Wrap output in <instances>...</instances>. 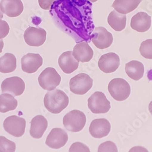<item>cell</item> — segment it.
Masks as SVG:
<instances>
[{"instance_id":"cell-1","label":"cell","mask_w":152,"mask_h":152,"mask_svg":"<svg viewBox=\"0 0 152 152\" xmlns=\"http://www.w3.org/2000/svg\"><path fill=\"white\" fill-rule=\"evenodd\" d=\"M44 104L49 112L53 114H59L69 105V98L65 92L55 89L52 91H48L45 94Z\"/></svg>"},{"instance_id":"cell-2","label":"cell","mask_w":152,"mask_h":152,"mask_svg":"<svg viewBox=\"0 0 152 152\" xmlns=\"http://www.w3.org/2000/svg\"><path fill=\"white\" fill-rule=\"evenodd\" d=\"M86 123L85 114L78 110H72L64 116L63 118V124L65 128L72 132L81 131Z\"/></svg>"},{"instance_id":"cell-3","label":"cell","mask_w":152,"mask_h":152,"mask_svg":"<svg viewBox=\"0 0 152 152\" xmlns=\"http://www.w3.org/2000/svg\"><path fill=\"white\" fill-rule=\"evenodd\" d=\"M108 91L114 99L117 101H123L129 97L131 93V87L125 79L116 78L109 82Z\"/></svg>"},{"instance_id":"cell-4","label":"cell","mask_w":152,"mask_h":152,"mask_svg":"<svg viewBox=\"0 0 152 152\" xmlns=\"http://www.w3.org/2000/svg\"><path fill=\"white\" fill-rule=\"evenodd\" d=\"M92 86L93 79L84 73L78 74L70 80V90L75 94H85L91 89Z\"/></svg>"},{"instance_id":"cell-5","label":"cell","mask_w":152,"mask_h":152,"mask_svg":"<svg viewBox=\"0 0 152 152\" xmlns=\"http://www.w3.org/2000/svg\"><path fill=\"white\" fill-rule=\"evenodd\" d=\"M87 106L94 114H105L109 111L111 103L103 93L96 91L88 99Z\"/></svg>"},{"instance_id":"cell-6","label":"cell","mask_w":152,"mask_h":152,"mask_svg":"<svg viewBox=\"0 0 152 152\" xmlns=\"http://www.w3.org/2000/svg\"><path fill=\"white\" fill-rule=\"evenodd\" d=\"M38 81L44 90L52 91L59 85L61 77L55 68L48 67L41 72Z\"/></svg>"},{"instance_id":"cell-7","label":"cell","mask_w":152,"mask_h":152,"mask_svg":"<svg viewBox=\"0 0 152 152\" xmlns=\"http://www.w3.org/2000/svg\"><path fill=\"white\" fill-rule=\"evenodd\" d=\"M26 121L17 116L7 117L4 121L3 127L6 132L16 137H21L26 129Z\"/></svg>"},{"instance_id":"cell-8","label":"cell","mask_w":152,"mask_h":152,"mask_svg":"<svg viewBox=\"0 0 152 152\" xmlns=\"http://www.w3.org/2000/svg\"><path fill=\"white\" fill-rule=\"evenodd\" d=\"M46 32L42 28L29 27L24 32V39L29 46L39 47L46 40Z\"/></svg>"},{"instance_id":"cell-9","label":"cell","mask_w":152,"mask_h":152,"mask_svg":"<svg viewBox=\"0 0 152 152\" xmlns=\"http://www.w3.org/2000/svg\"><path fill=\"white\" fill-rule=\"evenodd\" d=\"M92 42L98 49H103L109 48L113 42V37L103 27H97L92 34Z\"/></svg>"},{"instance_id":"cell-10","label":"cell","mask_w":152,"mask_h":152,"mask_svg":"<svg viewBox=\"0 0 152 152\" xmlns=\"http://www.w3.org/2000/svg\"><path fill=\"white\" fill-rule=\"evenodd\" d=\"M68 139V134L65 130L60 128H55L48 135L45 144L50 148L59 149L66 144Z\"/></svg>"},{"instance_id":"cell-11","label":"cell","mask_w":152,"mask_h":152,"mask_svg":"<svg viewBox=\"0 0 152 152\" xmlns=\"http://www.w3.org/2000/svg\"><path fill=\"white\" fill-rule=\"evenodd\" d=\"M25 90L23 80L17 76L7 78L1 83V90L3 93H8L13 96L21 95Z\"/></svg>"},{"instance_id":"cell-12","label":"cell","mask_w":152,"mask_h":152,"mask_svg":"<svg viewBox=\"0 0 152 152\" xmlns=\"http://www.w3.org/2000/svg\"><path fill=\"white\" fill-rule=\"evenodd\" d=\"M119 66V56L114 53H109L101 56L98 61L100 69L106 74L115 72Z\"/></svg>"},{"instance_id":"cell-13","label":"cell","mask_w":152,"mask_h":152,"mask_svg":"<svg viewBox=\"0 0 152 152\" xmlns=\"http://www.w3.org/2000/svg\"><path fill=\"white\" fill-rule=\"evenodd\" d=\"M23 71L32 74L35 72L43 64V58L38 54L29 53L23 56L21 60Z\"/></svg>"},{"instance_id":"cell-14","label":"cell","mask_w":152,"mask_h":152,"mask_svg":"<svg viewBox=\"0 0 152 152\" xmlns=\"http://www.w3.org/2000/svg\"><path fill=\"white\" fill-rule=\"evenodd\" d=\"M111 129V124L106 119H96L91 123L89 132L94 138L101 139L109 134Z\"/></svg>"},{"instance_id":"cell-15","label":"cell","mask_w":152,"mask_h":152,"mask_svg":"<svg viewBox=\"0 0 152 152\" xmlns=\"http://www.w3.org/2000/svg\"><path fill=\"white\" fill-rule=\"evenodd\" d=\"M0 8L7 16L17 17L23 12V5L21 0H1Z\"/></svg>"},{"instance_id":"cell-16","label":"cell","mask_w":152,"mask_h":152,"mask_svg":"<svg viewBox=\"0 0 152 152\" xmlns=\"http://www.w3.org/2000/svg\"><path fill=\"white\" fill-rule=\"evenodd\" d=\"M151 18L145 12H140L134 15L131 20V28L139 32H145L151 27Z\"/></svg>"},{"instance_id":"cell-17","label":"cell","mask_w":152,"mask_h":152,"mask_svg":"<svg viewBox=\"0 0 152 152\" xmlns=\"http://www.w3.org/2000/svg\"><path fill=\"white\" fill-rule=\"evenodd\" d=\"M58 63L62 71L66 74L72 73L79 66V61L75 58L72 51L63 53L59 58Z\"/></svg>"},{"instance_id":"cell-18","label":"cell","mask_w":152,"mask_h":152,"mask_svg":"<svg viewBox=\"0 0 152 152\" xmlns=\"http://www.w3.org/2000/svg\"><path fill=\"white\" fill-rule=\"evenodd\" d=\"M72 54L77 61L85 63L91 60L94 56V51L87 42H83L75 46Z\"/></svg>"},{"instance_id":"cell-19","label":"cell","mask_w":152,"mask_h":152,"mask_svg":"<svg viewBox=\"0 0 152 152\" xmlns=\"http://www.w3.org/2000/svg\"><path fill=\"white\" fill-rule=\"evenodd\" d=\"M48 127V121L42 115L35 116L31 121L30 134L35 139L41 138Z\"/></svg>"},{"instance_id":"cell-20","label":"cell","mask_w":152,"mask_h":152,"mask_svg":"<svg viewBox=\"0 0 152 152\" xmlns=\"http://www.w3.org/2000/svg\"><path fill=\"white\" fill-rule=\"evenodd\" d=\"M125 71L130 78L137 81L143 77L144 66L140 61L132 60L125 65Z\"/></svg>"},{"instance_id":"cell-21","label":"cell","mask_w":152,"mask_h":152,"mask_svg":"<svg viewBox=\"0 0 152 152\" xmlns=\"http://www.w3.org/2000/svg\"><path fill=\"white\" fill-rule=\"evenodd\" d=\"M142 0H115L112 7L119 13L127 14L135 10Z\"/></svg>"},{"instance_id":"cell-22","label":"cell","mask_w":152,"mask_h":152,"mask_svg":"<svg viewBox=\"0 0 152 152\" xmlns=\"http://www.w3.org/2000/svg\"><path fill=\"white\" fill-rule=\"evenodd\" d=\"M108 22L109 26L116 31H123L126 26V16L125 14L119 13L116 10H113L108 17Z\"/></svg>"},{"instance_id":"cell-23","label":"cell","mask_w":152,"mask_h":152,"mask_svg":"<svg viewBox=\"0 0 152 152\" xmlns=\"http://www.w3.org/2000/svg\"><path fill=\"white\" fill-rule=\"evenodd\" d=\"M17 68V58L10 53H6L0 58V72L10 73Z\"/></svg>"},{"instance_id":"cell-24","label":"cell","mask_w":152,"mask_h":152,"mask_svg":"<svg viewBox=\"0 0 152 152\" xmlns=\"http://www.w3.org/2000/svg\"><path fill=\"white\" fill-rule=\"evenodd\" d=\"M17 100L9 94L3 93L0 95V112L4 113L16 109Z\"/></svg>"},{"instance_id":"cell-25","label":"cell","mask_w":152,"mask_h":152,"mask_svg":"<svg viewBox=\"0 0 152 152\" xmlns=\"http://www.w3.org/2000/svg\"><path fill=\"white\" fill-rule=\"evenodd\" d=\"M16 144L6 137L0 136V152H15Z\"/></svg>"},{"instance_id":"cell-26","label":"cell","mask_w":152,"mask_h":152,"mask_svg":"<svg viewBox=\"0 0 152 152\" xmlns=\"http://www.w3.org/2000/svg\"><path fill=\"white\" fill-rule=\"evenodd\" d=\"M139 51L144 58L152 59V39L144 41L141 45Z\"/></svg>"},{"instance_id":"cell-27","label":"cell","mask_w":152,"mask_h":152,"mask_svg":"<svg viewBox=\"0 0 152 152\" xmlns=\"http://www.w3.org/2000/svg\"><path fill=\"white\" fill-rule=\"evenodd\" d=\"M98 152H118V149L114 142L109 141L99 145Z\"/></svg>"},{"instance_id":"cell-28","label":"cell","mask_w":152,"mask_h":152,"mask_svg":"<svg viewBox=\"0 0 152 152\" xmlns=\"http://www.w3.org/2000/svg\"><path fill=\"white\" fill-rule=\"evenodd\" d=\"M69 152H91L89 148L84 144L80 142H76L72 144Z\"/></svg>"},{"instance_id":"cell-29","label":"cell","mask_w":152,"mask_h":152,"mask_svg":"<svg viewBox=\"0 0 152 152\" xmlns=\"http://www.w3.org/2000/svg\"><path fill=\"white\" fill-rule=\"evenodd\" d=\"M9 26L8 23L0 19V39H3L5 38L9 32Z\"/></svg>"},{"instance_id":"cell-30","label":"cell","mask_w":152,"mask_h":152,"mask_svg":"<svg viewBox=\"0 0 152 152\" xmlns=\"http://www.w3.org/2000/svg\"><path fill=\"white\" fill-rule=\"evenodd\" d=\"M56 0H38L40 7L44 10H49Z\"/></svg>"},{"instance_id":"cell-31","label":"cell","mask_w":152,"mask_h":152,"mask_svg":"<svg viewBox=\"0 0 152 152\" xmlns=\"http://www.w3.org/2000/svg\"><path fill=\"white\" fill-rule=\"evenodd\" d=\"M128 152H149L148 150L142 146H135L132 147Z\"/></svg>"},{"instance_id":"cell-32","label":"cell","mask_w":152,"mask_h":152,"mask_svg":"<svg viewBox=\"0 0 152 152\" xmlns=\"http://www.w3.org/2000/svg\"><path fill=\"white\" fill-rule=\"evenodd\" d=\"M4 47V42L3 39H0V53H2V50Z\"/></svg>"},{"instance_id":"cell-33","label":"cell","mask_w":152,"mask_h":152,"mask_svg":"<svg viewBox=\"0 0 152 152\" xmlns=\"http://www.w3.org/2000/svg\"><path fill=\"white\" fill-rule=\"evenodd\" d=\"M148 110H149V111H150V114L152 115V101H151L150 103L149 104V105H148Z\"/></svg>"},{"instance_id":"cell-34","label":"cell","mask_w":152,"mask_h":152,"mask_svg":"<svg viewBox=\"0 0 152 152\" xmlns=\"http://www.w3.org/2000/svg\"><path fill=\"white\" fill-rule=\"evenodd\" d=\"M3 18V13L1 10V8H0V19H2Z\"/></svg>"},{"instance_id":"cell-35","label":"cell","mask_w":152,"mask_h":152,"mask_svg":"<svg viewBox=\"0 0 152 152\" xmlns=\"http://www.w3.org/2000/svg\"><path fill=\"white\" fill-rule=\"evenodd\" d=\"M89 1H91V3H95V2H96L97 1V0H89Z\"/></svg>"}]
</instances>
